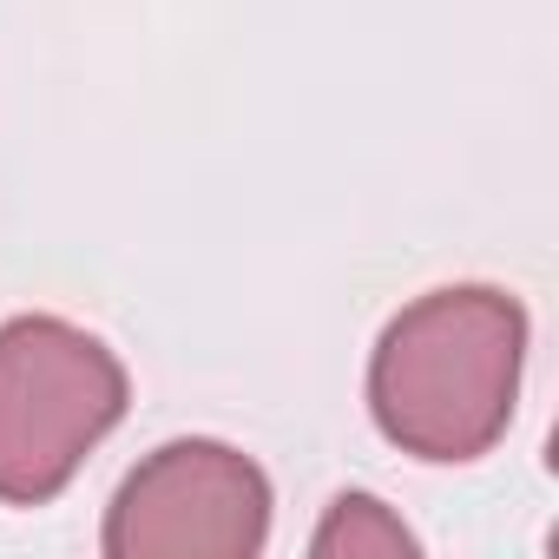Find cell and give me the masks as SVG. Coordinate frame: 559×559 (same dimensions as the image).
<instances>
[{
  "instance_id": "cell-1",
  "label": "cell",
  "mask_w": 559,
  "mask_h": 559,
  "mask_svg": "<svg viewBox=\"0 0 559 559\" xmlns=\"http://www.w3.org/2000/svg\"><path fill=\"white\" fill-rule=\"evenodd\" d=\"M526 310L500 284H441L402 304L369 356L376 428L435 467L480 461L520 402Z\"/></svg>"
},
{
  "instance_id": "cell-2",
  "label": "cell",
  "mask_w": 559,
  "mask_h": 559,
  "mask_svg": "<svg viewBox=\"0 0 559 559\" xmlns=\"http://www.w3.org/2000/svg\"><path fill=\"white\" fill-rule=\"evenodd\" d=\"M126 362L80 323L27 310L0 323V500L47 507L126 421Z\"/></svg>"
},
{
  "instance_id": "cell-3",
  "label": "cell",
  "mask_w": 559,
  "mask_h": 559,
  "mask_svg": "<svg viewBox=\"0 0 559 559\" xmlns=\"http://www.w3.org/2000/svg\"><path fill=\"white\" fill-rule=\"evenodd\" d=\"M270 474L211 435L152 448L112 493L106 559H257L270 539Z\"/></svg>"
},
{
  "instance_id": "cell-4",
  "label": "cell",
  "mask_w": 559,
  "mask_h": 559,
  "mask_svg": "<svg viewBox=\"0 0 559 559\" xmlns=\"http://www.w3.org/2000/svg\"><path fill=\"white\" fill-rule=\"evenodd\" d=\"M310 552L317 559H389V552H421V539L389 513V500L376 493H336L323 526L310 533Z\"/></svg>"
}]
</instances>
